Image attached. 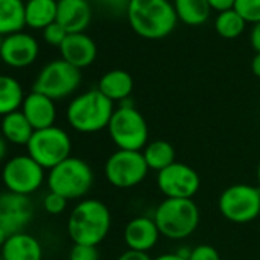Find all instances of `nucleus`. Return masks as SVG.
Listing matches in <instances>:
<instances>
[{"label": "nucleus", "mask_w": 260, "mask_h": 260, "mask_svg": "<svg viewBox=\"0 0 260 260\" xmlns=\"http://www.w3.org/2000/svg\"><path fill=\"white\" fill-rule=\"evenodd\" d=\"M112 213L109 207L93 198H84L72 208L68 217V234L77 245L98 246L109 234Z\"/></svg>", "instance_id": "1"}, {"label": "nucleus", "mask_w": 260, "mask_h": 260, "mask_svg": "<svg viewBox=\"0 0 260 260\" xmlns=\"http://www.w3.org/2000/svg\"><path fill=\"white\" fill-rule=\"evenodd\" d=\"M127 20L137 36L147 40H161L173 32L178 16L169 0H130Z\"/></svg>", "instance_id": "2"}, {"label": "nucleus", "mask_w": 260, "mask_h": 260, "mask_svg": "<svg viewBox=\"0 0 260 260\" xmlns=\"http://www.w3.org/2000/svg\"><path fill=\"white\" fill-rule=\"evenodd\" d=\"M113 112L115 103L98 89H90L71 100L66 109V119L75 132L89 135L107 130Z\"/></svg>", "instance_id": "3"}, {"label": "nucleus", "mask_w": 260, "mask_h": 260, "mask_svg": "<svg viewBox=\"0 0 260 260\" xmlns=\"http://www.w3.org/2000/svg\"><path fill=\"white\" fill-rule=\"evenodd\" d=\"M153 219L161 236L170 240H184L198 230L201 211L193 199L166 198L155 208Z\"/></svg>", "instance_id": "4"}, {"label": "nucleus", "mask_w": 260, "mask_h": 260, "mask_svg": "<svg viewBox=\"0 0 260 260\" xmlns=\"http://www.w3.org/2000/svg\"><path fill=\"white\" fill-rule=\"evenodd\" d=\"M95 181L90 164L81 158L71 156L51 169L46 176L49 191L58 193L68 201H81L92 190Z\"/></svg>", "instance_id": "5"}, {"label": "nucleus", "mask_w": 260, "mask_h": 260, "mask_svg": "<svg viewBox=\"0 0 260 260\" xmlns=\"http://www.w3.org/2000/svg\"><path fill=\"white\" fill-rule=\"evenodd\" d=\"M107 132L118 150L143 152L149 144V124L144 115L125 101L115 109Z\"/></svg>", "instance_id": "6"}, {"label": "nucleus", "mask_w": 260, "mask_h": 260, "mask_svg": "<svg viewBox=\"0 0 260 260\" xmlns=\"http://www.w3.org/2000/svg\"><path fill=\"white\" fill-rule=\"evenodd\" d=\"M71 152L72 140L58 125L36 130L26 146V153L48 172L71 158Z\"/></svg>", "instance_id": "7"}, {"label": "nucleus", "mask_w": 260, "mask_h": 260, "mask_svg": "<svg viewBox=\"0 0 260 260\" xmlns=\"http://www.w3.org/2000/svg\"><path fill=\"white\" fill-rule=\"evenodd\" d=\"M81 84V71L63 58L52 60L37 74L32 90L49 96L54 101L74 95Z\"/></svg>", "instance_id": "8"}, {"label": "nucleus", "mask_w": 260, "mask_h": 260, "mask_svg": "<svg viewBox=\"0 0 260 260\" xmlns=\"http://www.w3.org/2000/svg\"><path fill=\"white\" fill-rule=\"evenodd\" d=\"M217 208L228 222L249 223L260 216V187L251 184L230 185L220 193Z\"/></svg>", "instance_id": "9"}, {"label": "nucleus", "mask_w": 260, "mask_h": 260, "mask_svg": "<svg viewBox=\"0 0 260 260\" xmlns=\"http://www.w3.org/2000/svg\"><path fill=\"white\" fill-rule=\"evenodd\" d=\"M149 172L143 152L116 149L104 162L106 181L119 190L138 187L147 178Z\"/></svg>", "instance_id": "10"}, {"label": "nucleus", "mask_w": 260, "mask_h": 260, "mask_svg": "<svg viewBox=\"0 0 260 260\" xmlns=\"http://www.w3.org/2000/svg\"><path fill=\"white\" fill-rule=\"evenodd\" d=\"M46 170L28 153L10 158L2 169V182L7 191L31 196L42 188L46 181Z\"/></svg>", "instance_id": "11"}, {"label": "nucleus", "mask_w": 260, "mask_h": 260, "mask_svg": "<svg viewBox=\"0 0 260 260\" xmlns=\"http://www.w3.org/2000/svg\"><path fill=\"white\" fill-rule=\"evenodd\" d=\"M156 185L169 199H193L201 188V176L191 166L176 161L156 175Z\"/></svg>", "instance_id": "12"}, {"label": "nucleus", "mask_w": 260, "mask_h": 260, "mask_svg": "<svg viewBox=\"0 0 260 260\" xmlns=\"http://www.w3.org/2000/svg\"><path fill=\"white\" fill-rule=\"evenodd\" d=\"M34 219V204L29 196L16 194L11 191L0 193V226L16 234L25 231V228Z\"/></svg>", "instance_id": "13"}, {"label": "nucleus", "mask_w": 260, "mask_h": 260, "mask_svg": "<svg viewBox=\"0 0 260 260\" xmlns=\"http://www.w3.org/2000/svg\"><path fill=\"white\" fill-rule=\"evenodd\" d=\"M40 52L39 42L28 32H16L4 39L0 60L14 69H23L31 66Z\"/></svg>", "instance_id": "14"}, {"label": "nucleus", "mask_w": 260, "mask_h": 260, "mask_svg": "<svg viewBox=\"0 0 260 260\" xmlns=\"http://www.w3.org/2000/svg\"><path fill=\"white\" fill-rule=\"evenodd\" d=\"M161 233L153 216H137L130 219L125 223L122 233V239L127 249H134L140 252H149L150 249H153Z\"/></svg>", "instance_id": "15"}, {"label": "nucleus", "mask_w": 260, "mask_h": 260, "mask_svg": "<svg viewBox=\"0 0 260 260\" xmlns=\"http://www.w3.org/2000/svg\"><path fill=\"white\" fill-rule=\"evenodd\" d=\"M22 113L29 121L34 130H42L55 125L57 121V106L49 96L31 90L22 104Z\"/></svg>", "instance_id": "16"}, {"label": "nucleus", "mask_w": 260, "mask_h": 260, "mask_svg": "<svg viewBox=\"0 0 260 260\" xmlns=\"http://www.w3.org/2000/svg\"><path fill=\"white\" fill-rule=\"evenodd\" d=\"M58 49L61 58L80 71L90 66L98 54L95 42L84 32L69 34Z\"/></svg>", "instance_id": "17"}, {"label": "nucleus", "mask_w": 260, "mask_h": 260, "mask_svg": "<svg viewBox=\"0 0 260 260\" xmlns=\"http://www.w3.org/2000/svg\"><path fill=\"white\" fill-rule=\"evenodd\" d=\"M92 20V8L87 0H57V23L68 34L84 32Z\"/></svg>", "instance_id": "18"}, {"label": "nucleus", "mask_w": 260, "mask_h": 260, "mask_svg": "<svg viewBox=\"0 0 260 260\" xmlns=\"http://www.w3.org/2000/svg\"><path fill=\"white\" fill-rule=\"evenodd\" d=\"M0 257L2 260H42L43 246L37 237L22 231L10 234L0 249Z\"/></svg>", "instance_id": "19"}, {"label": "nucleus", "mask_w": 260, "mask_h": 260, "mask_svg": "<svg viewBox=\"0 0 260 260\" xmlns=\"http://www.w3.org/2000/svg\"><path fill=\"white\" fill-rule=\"evenodd\" d=\"M96 89L112 103H124L134 92V78L124 69H112L100 78Z\"/></svg>", "instance_id": "20"}, {"label": "nucleus", "mask_w": 260, "mask_h": 260, "mask_svg": "<svg viewBox=\"0 0 260 260\" xmlns=\"http://www.w3.org/2000/svg\"><path fill=\"white\" fill-rule=\"evenodd\" d=\"M34 132L36 130L32 128L29 121L25 118L22 110L13 112L4 116L2 122H0V134H2V137L10 144H14V146L26 147Z\"/></svg>", "instance_id": "21"}, {"label": "nucleus", "mask_w": 260, "mask_h": 260, "mask_svg": "<svg viewBox=\"0 0 260 260\" xmlns=\"http://www.w3.org/2000/svg\"><path fill=\"white\" fill-rule=\"evenodd\" d=\"M25 26L23 0H0V36L8 37L16 32H22Z\"/></svg>", "instance_id": "22"}, {"label": "nucleus", "mask_w": 260, "mask_h": 260, "mask_svg": "<svg viewBox=\"0 0 260 260\" xmlns=\"http://www.w3.org/2000/svg\"><path fill=\"white\" fill-rule=\"evenodd\" d=\"M25 22L32 29H45L57 22V0H28L25 4Z\"/></svg>", "instance_id": "23"}, {"label": "nucleus", "mask_w": 260, "mask_h": 260, "mask_svg": "<svg viewBox=\"0 0 260 260\" xmlns=\"http://www.w3.org/2000/svg\"><path fill=\"white\" fill-rule=\"evenodd\" d=\"M25 92L20 81L11 75L0 74V116H7L22 109Z\"/></svg>", "instance_id": "24"}, {"label": "nucleus", "mask_w": 260, "mask_h": 260, "mask_svg": "<svg viewBox=\"0 0 260 260\" xmlns=\"http://www.w3.org/2000/svg\"><path fill=\"white\" fill-rule=\"evenodd\" d=\"M144 161L149 167V170H153L156 173L162 172L164 169L170 167L173 162H176V150L173 144L164 140H155L150 141L143 149Z\"/></svg>", "instance_id": "25"}, {"label": "nucleus", "mask_w": 260, "mask_h": 260, "mask_svg": "<svg viewBox=\"0 0 260 260\" xmlns=\"http://www.w3.org/2000/svg\"><path fill=\"white\" fill-rule=\"evenodd\" d=\"M173 7L178 20L190 26L204 25L210 19L211 13L208 0H175Z\"/></svg>", "instance_id": "26"}, {"label": "nucleus", "mask_w": 260, "mask_h": 260, "mask_svg": "<svg viewBox=\"0 0 260 260\" xmlns=\"http://www.w3.org/2000/svg\"><path fill=\"white\" fill-rule=\"evenodd\" d=\"M246 22L234 8L219 13L214 22L216 32L223 39H237L239 36L243 34Z\"/></svg>", "instance_id": "27"}, {"label": "nucleus", "mask_w": 260, "mask_h": 260, "mask_svg": "<svg viewBox=\"0 0 260 260\" xmlns=\"http://www.w3.org/2000/svg\"><path fill=\"white\" fill-rule=\"evenodd\" d=\"M234 10L246 23L255 25L260 22V0H236Z\"/></svg>", "instance_id": "28"}, {"label": "nucleus", "mask_w": 260, "mask_h": 260, "mask_svg": "<svg viewBox=\"0 0 260 260\" xmlns=\"http://www.w3.org/2000/svg\"><path fill=\"white\" fill-rule=\"evenodd\" d=\"M68 31L57 22H54L52 25L46 26L43 29V40L49 45V46H55V48H60L63 45V42L66 40L68 37Z\"/></svg>", "instance_id": "29"}, {"label": "nucleus", "mask_w": 260, "mask_h": 260, "mask_svg": "<svg viewBox=\"0 0 260 260\" xmlns=\"http://www.w3.org/2000/svg\"><path fill=\"white\" fill-rule=\"evenodd\" d=\"M68 199H64L63 196H60L58 193H54V191H48L46 196L43 198V208L46 213L52 214V216H57V214H61L64 213L66 207H68Z\"/></svg>", "instance_id": "30"}, {"label": "nucleus", "mask_w": 260, "mask_h": 260, "mask_svg": "<svg viewBox=\"0 0 260 260\" xmlns=\"http://www.w3.org/2000/svg\"><path fill=\"white\" fill-rule=\"evenodd\" d=\"M100 249L98 246L92 245H77L74 243L69 251V260H100Z\"/></svg>", "instance_id": "31"}, {"label": "nucleus", "mask_w": 260, "mask_h": 260, "mask_svg": "<svg viewBox=\"0 0 260 260\" xmlns=\"http://www.w3.org/2000/svg\"><path fill=\"white\" fill-rule=\"evenodd\" d=\"M188 260H220V254L214 246L201 243V245L191 248Z\"/></svg>", "instance_id": "32"}, {"label": "nucleus", "mask_w": 260, "mask_h": 260, "mask_svg": "<svg viewBox=\"0 0 260 260\" xmlns=\"http://www.w3.org/2000/svg\"><path fill=\"white\" fill-rule=\"evenodd\" d=\"M95 2L113 14H121V13H127L130 0H95Z\"/></svg>", "instance_id": "33"}, {"label": "nucleus", "mask_w": 260, "mask_h": 260, "mask_svg": "<svg viewBox=\"0 0 260 260\" xmlns=\"http://www.w3.org/2000/svg\"><path fill=\"white\" fill-rule=\"evenodd\" d=\"M116 260H152V257L149 255V252H140V251H134V249H125L124 252H121L118 255Z\"/></svg>", "instance_id": "34"}, {"label": "nucleus", "mask_w": 260, "mask_h": 260, "mask_svg": "<svg viewBox=\"0 0 260 260\" xmlns=\"http://www.w3.org/2000/svg\"><path fill=\"white\" fill-rule=\"evenodd\" d=\"M208 4H210L211 10H214L217 13H222V11H226V10H233L236 0H208Z\"/></svg>", "instance_id": "35"}, {"label": "nucleus", "mask_w": 260, "mask_h": 260, "mask_svg": "<svg viewBox=\"0 0 260 260\" xmlns=\"http://www.w3.org/2000/svg\"><path fill=\"white\" fill-rule=\"evenodd\" d=\"M249 42H251V46L255 51V54L260 52V22L252 26L251 34H249Z\"/></svg>", "instance_id": "36"}, {"label": "nucleus", "mask_w": 260, "mask_h": 260, "mask_svg": "<svg viewBox=\"0 0 260 260\" xmlns=\"http://www.w3.org/2000/svg\"><path fill=\"white\" fill-rule=\"evenodd\" d=\"M152 260H187V258H184L182 255H179V254L175 251V252H164V254H159V255L153 257Z\"/></svg>", "instance_id": "37"}, {"label": "nucleus", "mask_w": 260, "mask_h": 260, "mask_svg": "<svg viewBox=\"0 0 260 260\" xmlns=\"http://www.w3.org/2000/svg\"><path fill=\"white\" fill-rule=\"evenodd\" d=\"M8 141L2 137V134H0V162L5 161L7 155H8Z\"/></svg>", "instance_id": "38"}, {"label": "nucleus", "mask_w": 260, "mask_h": 260, "mask_svg": "<svg viewBox=\"0 0 260 260\" xmlns=\"http://www.w3.org/2000/svg\"><path fill=\"white\" fill-rule=\"evenodd\" d=\"M251 71L257 78H260V52H257L254 55V58L251 61Z\"/></svg>", "instance_id": "39"}, {"label": "nucleus", "mask_w": 260, "mask_h": 260, "mask_svg": "<svg viewBox=\"0 0 260 260\" xmlns=\"http://www.w3.org/2000/svg\"><path fill=\"white\" fill-rule=\"evenodd\" d=\"M8 237H10L8 231H7V230H4L2 226H0V249H2V246H4V245H5V242L8 240Z\"/></svg>", "instance_id": "40"}, {"label": "nucleus", "mask_w": 260, "mask_h": 260, "mask_svg": "<svg viewBox=\"0 0 260 260\" xmlns=\"http://www.w3.org/2000/svg\"><path fill=\"white\" fill-rule=\"evenodd\" d=\"M257 181H258V187H260V164L257 167Z\"/></svg>", "instance_id": "41"}, {"label": "nucleus", "mask_w": 260, "mask_h": 260, "mask_svg": "<svg viewBox=\"0 0 260 260\" xmlns=\"http://www.w3.org/2000/svg\"><path fill=\"white\" fill-rule=\"evenodd\" d=\"M4 39H5V37H2V36H0V51H2V45H4Z\"/></svg>", "instance_id": "42"}]
</instances>
